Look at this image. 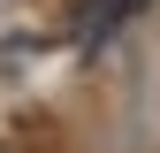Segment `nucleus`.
I'll use <instances>...</instances> for the list:
<instances>
[{
    "label": "nucleus",
    "instance_id": "f257e3e1",
    "mask_svg": "<svg viewBox=\"0 0 160 153\" xmlns=\"http://www.w3.org/2000/svg\"><path fill=\"white\" fill-rule=\"evenodd\" d=\"M137 8H145V0H76V38H84V46H99V38L122 31Z\"/></svg>",
    "mask_w": 160,
    "mask_h": 153
}]
</instances>
